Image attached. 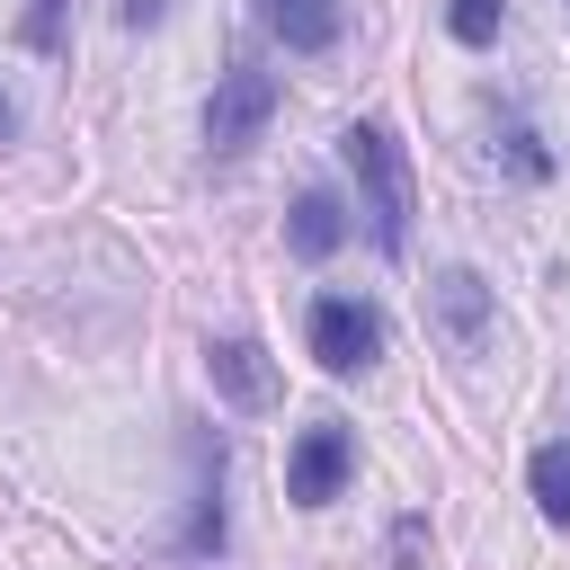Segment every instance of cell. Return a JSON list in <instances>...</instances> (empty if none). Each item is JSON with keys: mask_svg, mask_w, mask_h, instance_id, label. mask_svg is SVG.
Wrapping results in <instances>:
<instances>
[{"mask_svg": "<svg viewBox=\"0 0 570 570\" xmlns=\"http://www.w3.org/2000/svg\"><path fill=\"white\" fill-rule=\"evenodd\" d=\"M445 27H454V45H490L499 36V0H445Z\"/></svg>", "mask_w": 570, "mask_h": 570, "instance_id": "obj_10", "label": "cell"}, {"mask_svg": "<svg viewBox=\"0 0 570 570\" xmlns=\"http://www.w3.org/2000/svg\"><path fill=\"white\" fill-rule=\"evenodd\" d=\"M205 374H214V392H223L232 410H267V401H276V365H267L258 338H214V347H205Z\"/></svg>", "mask_w": 570, "mask_h": 570, "instance_id": "obj_5", "label": "cell"}, {"mask_svg": "<svg viewBox=\"0 0 570 570\" xmlns=\"http://www.w3.org/2000/svg\"><path fill=\"white\" fill-rule=\"evenodd\" d=\"M338 160H347L356 187H365V232H374V249L401 258V249H410V160H401V142H392V125L356 116V125L338 134Z\"/></svg>", "mask_w": 570, "mask_h": 570, "instance_id": "obj_1", "label": "cell"}, {"mask_svg": "<svg viewBox=\"0 0 570 570\" xmlns=\"http://www.w3.org/2000/svg\"><path fill=\"white\" fill-rule=\"evenodd\" d=\"M347 472H356V445H347L338 419H321V428H303L294 454H285V499H294V508H330Z\"/></svg>", "mask_w": 570, "mask_h": 570, "instance_id": "obj_4", "label": "cell"}, {"mask_svg": "<svg viewBox=\"0 0 570 570\" xmlns=\"http://www.w3.org/2000/svg\"><path fill=\"white\" fill-rule=\"evenodd\" d=\"M267 116H276V71L232 62V71L214 80V98H205V142H214V151H249Z\"/></svg>", "mask_w": 570, "mask_h": 570, "instance_id": "obj_2", "label": "cell"}, {"mask_svg": "<svg viewBox=\"0 0 570 570\" xmlns=\"http://www.w3.org/2000/svg\"><path fill=\"white\" fill-rule=\"evenodd\" d=\"M116 18H125V27H160V18H169V0H116Z\"/></svg>", "mask_w": 570, "mask_h": 570, "instance_id": "obj_12", "label": "cell"}, {"mask_svg": "<svg viewBox=\"0 0 570 570\" xmlns=\"http://www.w3.org/2000/svg\"><path fill=\"white\" fill-rule=\"evenodd\" d=\"M9 134H18V107H9V89H0V142H9Z\"/></svg>", "mask_w": 570, "mask_h": 570, "instance_id": "obj_13", "label": "cell"}, {"mask_svg": "<svg viewBox=\"0 0 570 570\" xmlns=\"http://www.w3.org/2000/svg\"><path fill=\"white\" fill-rule=\"evenodd\" d=\"M285 240H294V258H330V249L347 240V214H338V196L303 187V196H294V223H285Z\"/></svg>", "mask_w": 570, "mask_h": 570, "instance_id": "obj_8", "label": "cell"}, {"mask_svg": "<svg viewBox=\"0 0 570 570\" xmlns=\"http://www.w3.org/2000/svg\"><path fill=\"white\" fill-rule=\"evenodd\" d=\"M258 18L285 36V53H330L338 45V0H258Z\"/></svg>", "mask_w": 570, "mask_h": 570, "instance_id": "obj_7", "label": "cell"}, {"mask_svg": "<svg viewBox=\"0 0 570 570\" xmlns=\"http://www.w3.org/2000/svg\"><path fill=\"white\" fill-rule=\"evenodd\" d=\"M62 9H71V0H27V18H18V36H27L36 53H53V45H62Z\"/></svg>", "mask_w": 570, "mask_h": 570, "instance_id": "obj_11", "label": "cell"}, {"mask_svg": "<svg viewBox=\"0 0 570 570\" xmlns=\"http://www.w3.org/2000/svg\"><path fill=\"white\" fill-rule=\"evenodd\" d=\"M303 338H312V356H321L330 374H365V365L383 356V321H374V303H356V294H321L312 321H303Z\"/></svg>", "mask_w": 570, "mask_h": 570, "instance_id": "obj_3", "label": "cell"}, {"mask_svg": "<svg viewBox=\"0 0 570 570\" xmlns=\"http://www.w3.org/2000/svg\"><path fill=\"white\" fill-rule=\"evenodd\" d=\"M436 330H445L454 347H481V330H490V285H481L472 267H445V276H436Z\"/></svg>", "mask_w": 570, "mask_h": 570, "instance_id": "obj_6", "label": "cell"}, {"mask_svg": "<svg viewBox=\"0 0 570 570\" xmlns=\"http://www.w3.org/2000/svg\"><path fill=\"white\" fill-rule=\"evenodd\" d=\"M525 490H534V508H543L552 525H570V445H534Z\"/></svg>", "mask_w": 570, "mask_h": 570, "instance_id": "obj_9", "label": "cell"}]
</instances>
